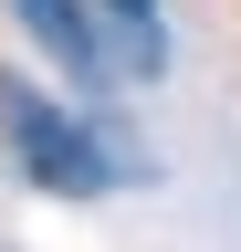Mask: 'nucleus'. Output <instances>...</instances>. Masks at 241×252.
<instances>
[{
	"label": "nucleus",
	"instance_id": "f257e3e1",
	"mask_svg": "<svg viewBox=\"0 0 241 252\" xmlns=\"http://www.w3.org/2000/svg\"><path fill=\"white\" fill-rule=\"evenodd\" d=\"M0 147H11V168L32 189H53V200H105L115 189V158L95 147V126L63 116L32 74H0Z\"/></svg>",
	"mask_w": 241,
	"mask_h": 252
},
{
	"label": "nucleus",
	"instance_id": "f03ea898",
	"mask_svg": "<svg viewBox=\"0 0 241 252\" xmlns=\"http://www.w3.org/2000/svg\"><path fill=\"white\" fill-rule=\"evenodd\" d=\"M11 11L32 21V42L63 63V74H105V63H115L105 32H95V0H11Z\"/></svg>",
	"mask_w": 241,
	"mask_h": 252
},
{
	"label": "nucleus",
	"instance_id": "7ed1b4c3",
	"mask_svg": "<svg viewBox=\"0 0 241 252\" xmlns=\"http://www.w3.org/2000/svg\"><path fill=\"white\" fill-rule=\"evenodd\" d=\"M95 11L126 32V74H158V63H168L158 53V0H95Z\"/></svg>",
	"mask_w": 241,
	"mask_h": 252
}]
</instances>
